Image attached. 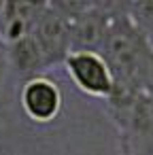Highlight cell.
<instances>
[{
    "label": "cell",
    "instance_id": "2",
    "mask_svg": "<svg viewBox=\"0 0 153 155\" xmlns=\"http://www.w3.org/2000/svg\"><path fill=\"white\" fill-rule=\"evenodd\" d=\"M62 68H64L66 77L72 81V85L79 91H83L85 96L106 100L115 89V77H113L106 60L98 51L72 49L64 58Z\"/></svg>",
    "mask_w": 153,
    "mask_h": 155
},
{
    "label": "cell",
    "instance_id": "4",
    "mask_svg": "<svg viewBox=\"0 0 153 155\" xmlns=\"http://www.w3.org/2000/svg\"><path fill=\"white\" fill-rule=\"evenodd\" d=\"M115 9L117 2H87V7L68 21L72 49L100 53Z\"/></svg>",
    "mask_w": 153,
    "mask_h": 155
},
{
    "label": "cell",
    "instance_id": "1",
    "mask_svg": "<svg viewBox=\"0 0 153 155\" xmlns=\"http://www.w3.org/2000/svg\"><path fill=\"white\" fill-rule=\"evenodd\" d=\"M100 53L115 77V85L128 87L136 94L153 91V47L130 26L119 11V2Z\"/></svg>",
    "mask_w": 153,
    "mask_h": 155
},
{
    "label": "cell",
    "instance_id": "8",
    "mask_svg": "<svg viewBox=\"0 0 153 155\" xmlns=\"http://www.w3.org/2000/svg\"><path fill=\"white\" fill-rule=\"evenodd\" d=\"M119 11L130 21V26L153 47V0L119 2Z\"/></svg>",
    "mask_w": 153,
    "mask_h": 155
},
{
    "label": "cell",
    "instance_id": "9",
    "mask_svg": "<svg viewBox=\"0 0 153 155\" xmlns=\"http://www.w3.org/2000/svg\"><path fill=\"white\" fill-rule=\"evenodd\" d=\"M7 72H9V62H7V49H5V45L0 43V85L5 83V79H7Z\"/></svg>",
    "mask_w": 153,
    "mask_h": 155
},
{
    "label": "cell",
    "instance_id": "5",
    "mask_svg": "<svg viewBox=\"0 0 153 155\" xmlns=\"http://www.w3.org/2000/svg\"><path fill=\"white\" fill-rule=\"evenodd\" d=\"M30 34L36 41L47 68L49 66H58V64L62 66L64 58L72 51L68 21L49 2H45V11L36 19V24H34Z\"/></svg>",
    "mask_w": 153,
    "mask_h": 155
},
{
    "label": "cell",
    "instance_id": "6",
    "mask_svg": "<svg viewBox=\"0 0 153 155\" xmlns=\"http://www.w3.org/2000/svg\"><path fill=\"white\" fill-rule=\"evenodd\" d=\"M45 11V2H7L0 13V43L11 45L28 36Z\"/></svg>",
    "mask_w": 153,
    "mask_h": 155
},
{
    "label": "cell",
    "instance_id": "10",
    "mask_svg": "<svg viewBox=\"0 0 153 155\" xmlns=\"http://www.w3.org/2000/svg\"><path fill=\"white\" fill-rule=\"evenodd\" d=\"M2 9H5V0H0V13H2Z\"/></svg>",
    "mask_w": 153,
    "mask_h": 155
},
{
    "label": "cell",
    "instance_id": "7",
    "mask_svg": "<svg viewBox=\"0 0 153 155\" xmlns=\"http://www.w3.org/2000/svg\"><path fill=\"white\" fill-rule=\"evenodd\" d=\"M5 49H7L9 70H15L17 74H22L24 81L43 74V70L47 68L43 53H41L36 41L32 38V34H28V36L15 41L11 45H5Z\"/></svg>",
    "mask_w": 153,
    "mask_h": 155
},
{
    "label": "cell",
    "instance_id": "3",
    "mask_svg": "<svg viewBox=\"0 0 153 155\" xmlns=\"http://www.w3.org/2000/svg\"><path fill=\"white\" fill-rule=\"evenodd\" d=\"M62 104H64V96L60 85L53 79L38 74L22 83L19 106L32 123H38V125L51 123L62 113Z\"/></svg>",
    "mask_w": 153,
    "mask_h": 155
}]
</instances>
